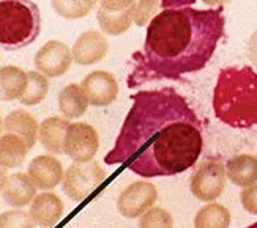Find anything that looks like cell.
Segmentation results:
<instances>
[{
	"label": "cell",
	"instance_id": "23",
	"mask_svg": "<svg viewBox=\"0 0 257 228\" xmlns=\"http://www.w3.org/2000/svg\"><path fill=\"white\" fill-rule=\"evenodd\" d=\"M48 91H49L48 77L43 76L38 71H29L27 73V88L19 101H21V104H24V106H37L46 98Z\"/></svg>",
	"mask_w": 257,
	"mask_h": 228
},
{
	"label": "cell",
	"instance_id": "7",
	"mask_svg": "<svg viewBox=\"0 0 257 228\" xmlns=\"http://www.w3.org/2000/svg\"><path fill=\"white\" fill-rule=\"evenodd\" d=\"M99 148V137L88 123H71L65 135L63 153L74 162H90Z\"/></svg>",
	"mask_w": 257,
	"mask_h": 228
},
{
	"label": "cell",
	"instance_id": "25",
	"mask_svg": "<svg viewBox=\"0 0 257 228\" xmlns=\"http://www.w3.org/2000/svg\"><path fill=\"white\" fill-rule=\"evenodd\" d=\"M161 0H136L133 11L134 24L144 27L152 22V19L160 13Z\"/></svg>",
	"mask_w": 257,
	"mask_h": 228
},
{
	"label": "cell",
	"instance_id": "21",
	"mask_svg": "<svg viewBox=\"0 0 257 228\" xmlns=\"http://www.w3.org/2000/svg\"><path fill=\"white\" fill-rule=\"evenodd\" d=\"M133 11L134 5L123 11H106L103 8H98V24L101 30L110 37H118L121 33H125L131 24H133Z\"/></svg>",
	"mask_w": 257,
	"mask_h": 228
},
{
	"label": "cell",
	"instance_id": "12",
	"mask_svg": "<svg viewBox=\"0 0 257 228\" xmlns=\"http://www.w3.org/2000/svg\"><path fill=\"white\" fill-rule=\"evenodd\" d=\"M27 175L38 189L51 190L63 179V167L59 159L49 154L37 156L27 167Z\"/></svg>",
	"mask_w": 257,
	"mask_h": 228
},
{
	"label": "cell",
	"instance_id": "6",
	"mask_svg": "<svg viewBox=\"0 0 257 228\" xmlns=\"http://www.w3.org/2000/svg\"><path fill=\"white\" fill-rule=\"evenodd\" d=\"M226 165L218 159L205 161L191 178V192L200 201L216 200L226 186Z\"/></svg>",
	"mask_w": 257,
	"mask_h": 228
},
{
	"label": "cell",
	"instance_id": "20",
	"mask_svg": "<svg viewBox=\"0 0 257 228\" xmlns=\"http://www.w3.org/2000/svg\"><path fill=\"white\" fill-rule=\"evenodd\" d=\"M29 146L16 134L5 132L0 135V165L5 168H16L22 165L27 157Z\"/></svg>",
	"mask_w": 257,
	"mask_h": 228
},
{
	"label": "cell",
	"instance_id": "24",
	"mask_svg": "<svg viewBox=\"0 0 257 228\" xmlns=\"http://www.w3.org/2000/svg\"><path fill=\"white\" fill-rule=\"evenodd\" d=\"M51 5L55 13L65 19H81L93 10L84 0H52Z\"/></svg>",
	"mask_w": 257,
	"mask_h": 228
},
{
	"label": "cell",
	"instance_id": "29",
	"mask_svg": "<svg viewBox=\"0 0 257 228\" xmlns=\"http://www.w3.org/2000/svg\"><path fill=\"white\" fill-rule=\"evenodd\" d=\"M136 0H99V8L106 11H123L131 8Z\"/></svg>",
	"mask_w": 257,
	"mask_h": 228
},
{
	"label": "cell",
	"instance_id": "19",
	"mask_svg": "<svg viewBox=\"0 0 257 228\" xmlns=\"http://www.w3.org/2000/svg\"><path fill=\"white\" fill-rule=\"evenodd\" d=\"M90 106L88 98L82 85L70 84L66 85L59 93V109L65 115L66 120H74L84 115L87 107Z\"/></svg>",
	"mask_w": 257,
	"mask_h": 228
},
{
	"label": "cell",
	"instance_id": "36",
	"mask_svg": "<svg viewBox=\"0 0 257 228\" xmlns=\"http://www.w3.org/2000/svg\"><path fill=\"white\" fill-rule=\"evenodd\" d=\"M246 228H257V222H255V223H252V225H249V226H246Z\"/></svg>",
	"mask_w": 257,
	"mask_h": 228
},
{
	"label": "cell",
	"instance_id": "28",
	"mask_svg": "<svg viewBox=\"0 0 257 228\" xmlns=\"http://www.w3.org/2000/svg\"><path fill=\"white\" fill-rule=\"evenodd\" d=\"M240 198H241L243 208L249 214L257 215V182L249 187H244V190H241Z\"/></svg>",
	"mask_w": 257,
	"mask_h": 228
},
{
	"label": "cell",
	"instance_id": "15",
	"mask_svg": "<svg viewBox=\"0 0 257 228\" xmlns=\"http://www.w3.org/2000/svg\"><path fill=\"white\" fill-rule=\"evenodd\" d=\"M4 129L5 132L16 134L26 142V145L30 148L35 146L38 140V123L29 112L26 110H13L10 112L7 118L4 120Z\"/></svg>",
	"mask_w": 257,
	"mask_h": 228
},
{
	"label": "cell",
	"instance_id": "3",
	"mask_svg": "<svg viewBox=\"0 0 257 228\" xmlns=\"http://www.w3.org/2000/svg\"><path fill=\"white\" fill-rule=\"evenodd\" d=\"M219 121L235 129L257 126V71L251 66L222 68L213 90Z\"/></svg>",
	"mask_w": 257,
	"mask_h": 228
},
{
	"label": "cell",
	"instance_id": "13",
	"mask_svg": "<svg viewBox=\"0 0 257 228\" xmlns=\"http://www.w3.org/2000/svg\"><path fill=\"white\" fill-rule=\"evenodd\" d=\"M0 192L10 206L22 208L30 204L37 197V186L27 173H13L7 176Z\"/></svg>",
	"mask_w": 257,
	"mask_h": 228
},
{
	"label": "cell",
	"instance_id": "16",
	"mask_svg": "<svg viewBox=\"0 0 257 228\" xmlns=\"http://www.w3.org/2000/svg\"><path fill=\"white\" fill-rule=\"evenodd\" d=\"M68 126H70V123L66 118L49 117L44 120L40 124V129H38V140L41 142L43 148H46L49 153L62 154Z\"/></svg>",
	"mask_w": 257,
	"mask_h": 228
},
{
	"label": "cell",
	"instance_id": "32",
	"mask_svg": "<svg viewBox=\"0 0 257 228\" xmlns=\"http://www.w3.org/2000/svg\"><path fill=\"white\" fill-rule=\"evenodd\" d=\"M202 2L207 5V7H216V8H222L224 5H227V4H230L232 0H202Z\"/></svg>",
	"mask_w": 257,
	"mask_h": 228
},
{
	"label": "cell",
	"instance_id": "9",
	"mask_svg": "<svg viewBox=\"0 0 257 228\" xmlns=\"http://www.w3.org/2000/svg\"><path fill=\"white\" fill-rule=\"evenodd\" d=\"M73 62L71 49L59 40H51L43 44L35 54L37 71L46 77H60L70 70Z\"/></svg>",
	"mask_w": 257,
	"mask_h": 228
},
{
	"label": "cell",
	"instance_id": "33",
	"mask_svg": "<svg viewBox=\"0 0 257 228\" xmlns=\"http://www.w3.org/2000/svg\"><path fill=\"white\" fill-rule=\"evenodd\" d=\"M7 176H8V175H7V168L0 165V190H2V186H4V182H5Z\"/></svg>",
	"mask_w": 257,
	"mask_h": 228
},
{
	"label": "cell",
	"instance_id": "8",
	"mask_svg": "<svg viewBox=\"0 0 257 228\" xmlns=\"http://www.w3.org/2000/svg\"><path fill=\"white\" fill-rule=\"evenodd\" d=\"M158 198V190L149 181H136L121 190L117 200L120 214L126 219H136L147 212Z\"/></svg>",
	"mask_w": 257,
	"mask_h": 228
},
{
	"label": "cell",
	"instance_id": "18",
	"mask_svg": "<svg viewBox=\"0 0 257 228\" xmlns=\"http://www.w3.org/2000/svg\"><path fill=\"white\" fill-rule=\"evenodd\" d=\"M27 88V73L18 66L0 68V101L21 99Z\"/></svg>",
	"mask_w": 257,
	"mask_h": 228
},
{
	"label": "cell",
	"instance_id": "1",
	"mask_svg": "<svg viewBox=\"0 0 257 228\" xmlns=\"http://www.w3.org/2000/svg\"><path fill=\"white\" fill-rule=\"evenodd\" d=\"M204 137L196 112L171 87L138 91L121 124L107 165L121 164L142 178L172 176L191 168Z\"/></svg>",
	"mask_w": 257,
	"mask_h": 228
},
{
	"label": "cell",
	"instance_id": "5",
	"mask_svg": "<svg viewBox=\"0 0 257 228\" xmlns=\"http://www.w3.org/2000/svg\"><path fill=\"white\" fill-rule=\"evenodd\" d=\"M106 179V172L98 162H74L62 179L63 192L74 201L85 200Z\"/></svg>",
	"mask_w": 257,
	"mask_h": 228
},
{
	"label": "cell",
	"instance_id": "27",
	"mask_svg": "<svg viewBox=\"0 0 257 228\" xmlns=\"http://www.w3.org/2000/svg\"><path fill=\"white\" fill-rule=\"evenodd\" d=\"M30 212L13 209L0 214V228H35Z\"/></svg>",
	"mask_w": 257,
	"mask_h": 228
},
{
	"label": "cell",
	"instance_id": "35",
	"mask_svg": "<svg viewBox=\"0 0 257 228\" xmlns=\"http://www.w3.org/2000/svg\"><path fill=\"white\" fill-rule=\"evenodd\" d=\"M4 129V121H2V117H0V132H2Z\"/></svg>",
	"mask_w": 257,
	"mask_h": 228
},
{
	"label": "cell",
	"instance_id": "2",
	"mask_svg": "<svg viewBox=\"0 0 257 228\" xmlns=\"http://www.w3.org/2000/svg\"><path fill=\"white\" fill-rule=\"evenodd\" d=\"M222 8L191 7L161 10L147 26L145 41L133 57L128 87L171 79L204 70L224 37Z\"/></svg>",
	"mask_w": 257,
	"mask_h": 228
},
{
	"label": "cell",
	"instance_id": "14",
	"mask_svg": "<svg viewBox=\"0 0 257 228\" xmlns=\"http://www.w3.org/2000/svg\"><path fill=\"white\" fill-rule=\"evenodd\" d=\"M63 201L52 192H43L30 203V215L33 222L43 228H51L63 215Z\"/></svg>",
	"mask_w": 257,
	"mask_h": 228
},
{
	"label": "cell",
	"instance_id": "4",
	"mask_svg": "<svg viewBox=\"0 0 257 228\" xmlns=\"http://www.w3.org/2000/svg\"><path fill=\"white\" fill-rule=\"evenodd\" d=\"M41 32V13L30 0H0V46L7 51L27 48Z\"/></svg>",
	"mask_w": 257,
	"mask_h": 228
},
{
	"label": "cell",
	"instance_id": "26",
	"mask_svg": "<svg viewBox=\"0 0 257 228\" xmlns=\"http://www.w3.org/2000/svg\"><path fill=\"white\" fill-rule=\"evenodd\" d=\"M139 228H174L172 215L163 208H150L141 215Z\"/></svg>",
	"mask_w": 257,
	"mask_h": 228
},
{
	"label": "cell",
	"instance_id": "31",
	"mask_svg": "<svg viewBox=\"0 0 257 228\" xmlns=\"http://www.w3.org/2000/svg\"><path fill=\"white\" fill-rule=\"evenodd\" d=\"M196 0H161V8H183V7H191Z\"/></svg>",
	"mask_w": 257,
	"mask_h": 228
},
{
	"label": "cell",
	"instance_id": "10",
	"mask_svg": "<svg viewBox=\"0 0 257 228\" xmlns=\"http://www.w3.org/2000/svg\"><path fill=\"white\" fill-rule=\"evenodd\" d=\"M81 85L88 98V102L95 107L112 104L118 95L117 79L107 71H93L87 74Z\"/></svg>",
	"mask_w": 257,
	"mask_h": 228
},
{
	"label": "cell",
	"instance_id": "30",
	"mask_svg": "<svg viewBox=\"0 0 257 228\" xmlns=\"http://www.w3.org/2000/svg\"><path fill=\"white\" fill-rule=\"evenodd\" d=\"M248 55H249V60L252 63V68L257 71V30L252 33L249 41H248Z\"/></svg>",
	"mask_w": 257,
	"mask_h": 228
},
{
	"label": "cell",
	"instance_id": "22",
	"mask_svg": "<svg viewBox=\"0 0 257 228\" xmlns=\"http://www.w3.org/2000/svg\"><path fill=\"white\" fill-rule=\"evenodd\" d=\"M230 212L219 203H208L194 217V228H229Z\"/></svg>",
	"mask_w": 257,
	"mask_h": 228
},
{
	"label": "cell",
	"instance_id": "11",
	"mask_svg": "<svg viewBox=\"0 0 257 228\" xmlns=\"http://www.w3.org/2000/svg\"><path fill=\"white\" fill-rule=\"evenodd\" d=\"M109 52V43L103 33L96 30H87L76 40L71 54L73 60L77 65L90 66L99 60H103Z\"/></svg>",
	"mask_w": 257,
	"mask_h": 228
},
{
	"label": "cell",
	"instance_id": "34",
	"mask_svg": "<svg viewBox=\"0 0 257 228\" xmlns=\"http://www.w3.org/2000/svg\"><path fill=\"white\" fill-rule=\"evenodd\" d=\"M84 2H85L87 5H90V7L93 8V7H95V5H96L98 2H99V0H84Z\"/></svg>",
	"mask_w": 257,
	"mask_h": 228
},
{
	"label": "cell",
	"instance_id": "17",
	"mask_svg": "<svg viewBox=\"0 0 257 228\" xmlns=\"http://www.w3.org/2000/svg\"><path fill=\"white\" fill-rule=\"evenodd\" d=\"M226 175L235 186L249 187L257 182V157L252 154H238L226 164Z\"/></svg>",
	"mask_w": 257,
	"mask_h": 228
}]
</instances>
